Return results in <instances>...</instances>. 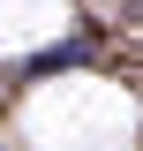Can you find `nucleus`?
<instances>
[{
  "label": "nucleus",
  "instance_id": "1",
  "mask_svg": "<svg viewBox=\"0 0 143 151\" xmlns=\"http://www.w3.org/2000/svg\"><path fill=\"white\" fill-rule=\"evenodd\" d=\"M68 60H90V45H83V38H60L53 53H38V60H30V76H45V68H68Z\"/></svg>",
  "mask_w": 143,
  "mask_h": 151
}]
</instances>
